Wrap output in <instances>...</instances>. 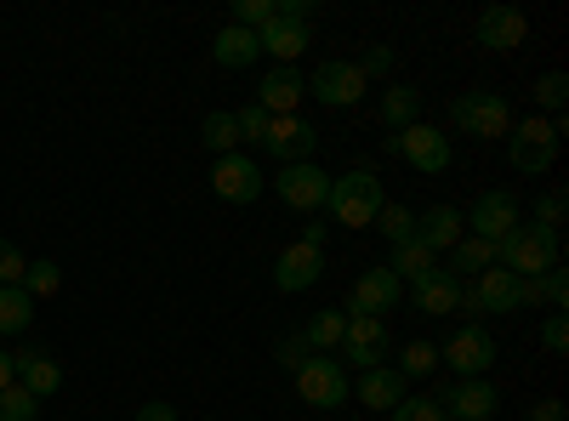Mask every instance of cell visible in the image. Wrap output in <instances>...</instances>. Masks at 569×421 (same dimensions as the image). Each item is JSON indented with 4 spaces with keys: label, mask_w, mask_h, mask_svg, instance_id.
<instances>
[{
    "label": "cell",
    "mask_w": 569,
    "mask_h": 421,
    "mask_svg": "<svg viewBox=\"0 0 569 421\" xmlns=\"http://www.w3.org/2000/svg\"><path fill=\"white\" fill-rule=\"evenodd\" d=\"M388 206L382 194V177L376 171H342V177H330V194H325V211L337 217V228H370L376 211Z\"/></svg>",
    "instance_id": "obj_1"
},
{
    "label": "cell",
    "mask_w": 569,
    "mask_h": 421,
    "mask_svg": "<svg viewBox=\"0 0 569 421\" xmlns=\"http://www.w3.org/2000/svg\"><path fill=\"white\" fill-rule=\"evenodd\" d=\"M319 273H325V251H313V245H284L279 251V262H273V285L284 291V297H297V291H308V285H319Z\"/></svg>",
    "instance_id": "obj_16"
},
{
    "label": "cell",
    "mask_w": 569,
    "mask_h": 421,
    "mask_svg": "<svg viewBox=\"0 0 569 421\" xmlns=\"http://www.w3.org/2000/svg\"><path fill=\"white\" fill-rule=\"evenodd\" d=\"M34 404H40V399H34V393H23V388L12 382L7 393H0V421H34V415H40Z\"/></svg>",
    "instance_id": "obj_39"
},
{
    "label": "cell",
    "mask_w": 569,
    "mask_h": 421,
    "mask_svg": "<svg viewBox=\"0 0 569 421\" xmlns=\"http://www.w3.org/2000/svg\"><path fill=\"white\" fill-rule=\"evenodd\" d=\"M29 319H34V297L23 285H0V331L18 337V331H29Z\"/></svg>",
    "instance_id": "obj_31"
},
{
    "label": "cell",
    "mask_w": 569,
    "mask_h": 421,
    "mask_svg": "<svg viewBox=\"0 0 569 421\" xmlns=\"http://www.w3.org/2000/svg\"><path fill=\"white\" fill-rule=\"evenodd\" d=\"M376 114H382L388 131H410V126H421V91L393 80V86L382 91V109H376Z\"/></svg>",
    "instance_id": "obj_27"
},
{
    "label": "cell",
    "mask_w": 569,
    "mask_h": 421,
    "mask_svg": "<svg viewBox=\"0 0 569 421\" xmlns=\"http://www.w3.org/2000/svg\"><path fill=\"white\" fill-rule=\"evenodd\" d=\"M472 34H479V46H490V52H512V46H525L530 18L518 7H490L479 23H472Z\"/></svg>",
    "instance_id": "obj_19"
},
{
    "label": "cell",
    "mask_w": 569,
    "mask_h": 421,
    "mask_svg": "<svg viewBox=\"0 0 569 421\" xmlns=\"http://www.w3.org/2000/svg\"><path fill=\"white\" fill-rule=\"evenodd\" d=\"M439 410H450L456 421H490V415L501 410V393H496L490 377H467V382H456L450 393H439Z\"/></svg>",
    "instance_id": "obj_14"
},
{
    "label": "cell",
    "mask_w": 569,
    "mask_h": 421,
    "mask_svg": "<svg viewBox=\"0 0 569 421\" xmlns=\"http://www.w3.org/2000/svg\"><path fill=\"white\" fill-rule=\"evenodd\" d=\"M450 126L490 143V137L512 131V109H507L501 91H456V98H450Z\"/></svg>",
    "instance_id": "obj_4"
},
{
    "label": "cell",
    "mask_w": 569,
    "mask_h": 421,
    "mask_svg": "<svg viewBox=\"0 0 569 421\" xmlns=\"http://www.w3.org/2000/svg\"><path fill=\"white\" fill-rule=\"evenodd\" d=\"M233 23L251 29V34H262V29L273 23V0H233Z\"/></svg>",
    "instance_id": "obj_38"
},
{
    "label": "cell",
    "mask_w": 569,
    "mask_h": 421,
    "mask_svg": "<svg viewBox=\"0 0 569 421\" xmlns=\"http://www.w3.org/2000/svg\"><path fill=\"white\" fill-rule=\"evenodd\" d=\"M262 166L251 160V154H222V160H211V194L217 200H228V206H251V200H262Z\"/></svg>",
    "instance_id": "obj_10"
},
{
    "label": "cell",
    "mask_w": 569,
    "mask_h": 421,
    "mask_svg": "<svg viewBox=\"0 0 569 421\" xmlns=\"http://www.w3.org/2000/svg\"><path fill=\"white\" fill-rule=\"evenodd\" d=\"M410 302H416L427 319H445V313H456V302H461V279H450L445 268H433L421 285H410Z\"/></svg>",
    "instance_id": "obj_22"
},
{
    "label": "cell",
    "mask_w": 569,
    "mask_h": 421,
    "mask_svg": "<svg viewBox=\"0 0 569 421\" xmlns=\"http://www.w3.org/2000/svg\"><path fill=\"white\" fill-rule=\"evenodd\" d=\"M342 331H348V313L342 308H319L302 324V342H308V353H330V348H342Z\"/></svg>",
    "instance_id": "obj_29"
},
{
    "label": "cell",
    "mask_w": 569,
    "mask_h": 421,
    "mask_svg": "<svg viewBox=\"0 0 569 421\" xmlns=\"http://www.w3.org/2000/svg\"><path fill=\"white\" fill-rule=\"evenodd\" d=\"M12 382H18V359H12L7 348H0V393H7Z\"/></svg>",
    "instance_id": "obj_49"
},
{
    "label": "cell",
    "mask_w": 569,
    "mask_h": 421,
    "mask_svg": "<svg viewBox=\"0 0 569 421\" xmlns=\"http://www.w3.org/2000/svg\"><path fill=\"white\" fill-rule=\"evenodd\" d=\"M445 421H456V415H445Z\"/></svg>",
    "instance_id": "obj_51"
},
{
    "label": "cell",
    "mask_w": 569,
    "mask_h": 421,
    "mask_svg": "<svg viewBox=\"0 0 569 421\" xmlns=\"http://www.w3.org/2000/svg\"><path fill=\"white\" fill-rule=\"evenodd\" d=\"M302 98H308V80L297 74V69H268L262 74V91H257V103L273 114V120H284V114H302Z\"/></svg>",
    "instance_id": "obj_18"
},
{
    "label": "cell",
    "mask_w": 569,
    "mask_h": 421,
    "mask_svg": "<svg viewBox=\"0 0 569 421\" xmlns=\"http://www.w3.org/2000/svg\"><path fill=\"white\" fill-rule=\"evenodd\" d=\"M439 268L467 285V279H479L485 268H496V245H490V240H472V233H461V240L445 251V262H439Z\"/></svg>",
    "instance_id": "obj_23"
},
{
    "label": "cell",
    "mask_w": 569,
    "mask_h": 421,
    "mask_svg": "<svg viewBox=\"0 0 569 421\" xmlns=\"http://www.w3.org/2000/svg\"><path fill=\"white\" fill-rule=\"evenodd\" d=\"M23 251L12 245V240H0V285H23Z\"/></svg>",
    "instance_id": "obj_43"
},
{
    "label": "cell",
    "mask_w": 569,
    "mask_h": 421,
    "mask_svg": "<svg viewBox=\"0 0 569 421\" xmlns=\"http://www.w3.org/2000/svg\"><path fill=\"white\" fill-rule=\"evenodd\" d=\"M467 285H472V297H479L485 319H490V313H518V308H525V279L507 273L501 262H496V268H485L479 279H467Z\"/></svg>",
    "instance_id": "obj_15"
},
{
    "label": "cell",
    "mask_w": 569,
    "mask_h": 421,
    "mask_svg": "<svg viewBox=\"0 0 569 421\" xmlns=\"http://www.w3.org/2000/svg\"><path fill=\"white\" fill-rule=\"evenodd\" d=\"M12 359H18V388H23V393H34V399H52V393L63 388V364H58L52 353L29 348V353H12Z\"/></svg>",
    "instance_id": "obj_21"
},
{
    "label": "cell",
    "mask_w": 569,
    "mask_h": 421,
    "mask_svg": "<svg viewBox=\"0 0 569 421\" xmlns=\"http://www.w3.org/2000/svg\"><path fill=\"white\" fill-rule=\"evenodd\" d=\"M563 103H569V74H563V69L541 74V80H536V109H547L552 120H563Z\"/></svg>",
    "instance_id": "obj_35"
},
{
    "label": "cell",
    "mask_w": 569,
    "mask_h": 421,
    "mask_svg": "<svg viewBox=\"0 0 569 421\" xmlns=\"http://www.w3.org/2000/svg\"><path fill=\"white\" fill-rule=\"evenodd\" d=\"M233 126H240V143H257V149H262V137H268L273 114H268L262 103H246V109H233Z\"/></svg>",
    "instance_id": "obj_37"
},
{
    "label": "cell",
    "mask_w": 569,
    "mask_h": 421,
    "mask_svg": "<svg viewBox=\"0 0 569 421\" xmlns=\"http://www.w3.org/2000/svg\"><path fill=\"white\" fill-rule=\"evenodd\" d=\"M393 160H405L421 177H439V171H450L456 149L439 126H410V131H393Z\"/></svg>",
    "instance_id": "obj_7"
},
{
    "label": "cell",
    "mask_w": 569,
    "mask_h": 421,
    "mask_svg": "<svg viewBox=\"0 0 569 421\" xmlns=\"http://www.w3.org/2000/svg\"><path fill=\"white\" fill-rule=\"evenodd\" d=\"M558 143H563V120H541V114L512 120V131H507V160H512V171L541 177V171H552Z\"/></svg>",
    "instance_id": "obj_2"
},
{
    "label": "cell",
    "mask_w": 569,
    "mask_h": 421,
    "mask_svg": "<svg viewBox=\"0 0 569 421\" xmlns=\"http://www.w3.org/2000/svg\"><path fill=\"white\" fill-rule=\"evenodd\" d=\"M325 233H330V228L308 217V233H302V245H313V251H325Z\"/></svg>",
    "instance_id": "obj_50"
},
{
    "label": "cell",
    "mask_w": 569,
    "mask_h": 421,
    "mask_svg": "<svg viewBox=\"0 0 569 421\" xmlns=\"http://www.w3.org/2000/svg\"><path fill=\"white\" fill-rule=\"evenodd\" d=\"M541 348H547V353H563V348H569V324H563V313H552V319L541 324Z\"/></svg>",
    "instance_id": "obj_45"
},
{
    "label": "cell",
    "mask_w": 569,
    "mask_h": 421,
    "mask_svg": "<svg viewBox=\"0 0 569 421\" xmlns=\"http://www.w3.org/2000/svg\"><path fill=\"white\" fill-rule=\"evenodd\" d=\"M388 415H393V421H445V410H439L433 393H405Z\"/></svg>",
    "instance_id": "obj_36"
},
{
    "label": "cell",
    "mask_w": 569,
    "mask_h": 421,
    "mask_svg": "<svg viewBox=\"0 0 569 421\" xmlns=\"http://www.w3.org/2000/svg\"><path fill=\"white\" fill-rule=\"evenodd\" d=\"M23 291H29V297H58V291H63V268H58L52 257H34V262L23 268Z\"/></svg>",
    "instance_id": "obj_33"
},
{
    "label": "cell",
    "mask_w": 569,
    "mask_h": 421,
    "mask_svg": "<svg viewBox=\"0 0 569 421\" xmlns=\"http://www.w3.org/2000/svg\"><path fill=\"white\" fill-rule=\"evenodd\" d=\"M273 194L291 206V211H325V194H330V171H319L313 160H302V166H279L273 171Z\"/></svg>",
    "instance_id": "obj_11"
},
{
    "label": "cell",
    "mask_w": 569,
    "mask_h": 421,
    "mask_svg": "<svg viewBox=\"0 0 569 421\" xmlns=\"http://www.w3.org/2000/svg\"><path fill=\"white\" fill-rule=\"evenodd\" d=\"M530 421H569V410H563V399H536Z\"/></svg>",
    "instance_id": "obj_47"
},
{
    "label": "cell",
    "mask_w": 569,
    "mask_h": 421,
    "mask_svg": "<svg viewBox=\"0 0 569 421\" xmlns=\"http://www.w3.org/2000/svg\"><path fill=\"white\" fill-rule=\"evenodd\" d=\"M365 86H370V80L359 74L353 58H325V63L308 74V98L325 103V109H359Z\"/></svg>",
    "instance_id": "obj_6"
},
{
    "label": "cell",
    "mask_w": 569,
    "mask_h": 421,
    "mask_svg": "<svg viewBox=\"0 0 569 421\" xmlns=\"http://www.w3.org/2000/svg\"><path fill=\"white\" fill-rule=\"evenodd\" d=\"M558 233L552 228H536V222H518L507 240H496V262L507 268V273H518V279H536V273H547V268H558Z\"/></svg>",
    "instance_id": "obj_3"
},
{
    "label": "cell",
    "mask_w": 569,
    "mask_h": 421,
    "mask_svg": "<svg viewBox=\"0 0 569 421\" xmlns=\"http://www.w3.org/2000/svg\"><path fill=\"white\" fill-rule=\"evenodd\" d=\"M313 149H319V131H313V120H302V114L273 120L268 137H262V154L279 160V166H302V160H313Z\"/></svg>",
    "instance_id": "obj_13"
},
{
    "label": "cell",
    "mask_w": 569,
    "mask_h": 421,
    "mask_svg": "<svg viewBox=\"0 0 569 421\" xmlns=\"http://www.w3.org/2000/svg\"><path fill=\"white\" fill-rule=\"evenodd\" d=\"M541 302H547L552 313H563V302H569V273H563V268H547V273H541Z\"/></svg>",
    "instance_id": "obj_41"
},
{
    "label": "cell",
    "mask_w": 569,
    "mask_h": 421,
    "mask_svg": "<svg viewBox=\"0 0 569 421\" xmlns=\"http://www.w3.org/2000/svg\"><path fill=\"white\" fill-rule=\"evenodd\" d=\"M467 217V233H472V240H507V233L518 228V222H525V206H518L507 189H485L479 200H472V211H461Z\"/></svg>",
    "instance_id": "obj_9"
},
{
    "label": "cell",
    "mask_w": 569,
    "mask_h": 421,
    "mask_svg": "<svg viewBox=\"0 0 569 421\" xmlns=\"http://www.w3.org/2000/svg\"><path fill=\"white\" fill-rule=\"evenodd\" d=\"M200 143L222 160V154H240V126H233V109H217V114H206V126H200Z\"/></svg>",
    "instance_id": "obj_30"
},
{
    "label": "cell",
    "mask_w": 569,
    "mask_h": 421,
    "mask_svg": "<svg viewBox=\"0 0 569 421\" xmlns=\"http://www.w3.org/2000/svg\"><path fill=\"white\" fill-rule=\"evenodd\" d=\"M563 211H569L563 189H547V194L536 200V217H530V222H536V228H552V233H558V228H563Z\"/></svg>",
    "instance_id": "obj_40"
},
{
    "label": "cell",
    "mask_w": 569,
    "mask_h": 421,
    "mask_svg": "<svg viewBox=\"0 0 569 421\" xmlns=\"http://www.w3.org/2000/svg\"><path fill=\"white\" fill-rule=\"evenodd\" d=\"M399 297H405L399 273L365 268V273L353 279V291H348V319H388V313L399 308Z\"/></svg>",
    "instance_id": "obj_12"
},
{
    "label": "cell",
    "mask_w": 569,
    "mask_h": 421,
    "mask_svg": "<svg viewBox=\"0 0 569 421\" xmlns=\"http://www.w3.org/2000/svg\"><path fill=\"white\" fill-rule=\"evenodd\" d=\"M211 58H217V69H251V63L262 58V40H257L251 29H240V23H228V29H217V40H211Z\"/></svg>",
    "instance_id": "obj_24"
},
{
    "label": "cell",
    "mask_w": 569,
    "mask_h": 421,
    "mask_svg": "<svg viewBox=\"0 0 569 421\" xmlns=\"http://www.w3.org/2000/svg\"><path fill=\"white\" fill-rule=\"evenodd\" d=\"M273 18H279V23H302V29H308V23H313V0H273Z\"/></svg>",
    "instance_id": "obj_44"
},
{
    "label": "cell",
    "mask_w": 569,
    "mask_h": 421,
    "mask_svg": "<svg viewBox=\"0 0 569 421\" xmlns=\"http://www.w3.org/2000/svg\"><path fill=\"white\" fill-rule=\"evenodd\" d=\"M279 364H291V370H302V364H308V342H302V331L279 342Z\"/></svg>",
    "instance_id": "obj_46"
},
{
    "label": "cell",
    "mask_w": 569,
    "mask_h": 421,
    "mask_svg": "<svg viewBox=\"0 0 569 421\" xmlns=\"http://www.w3.org/2000/svg\"><path fill=\"white\" fill-rule=\"evenodd\" d=\"M376 228H382L388 245H405V240H416V211L410 206H382L376 211Z\"/></svg>",
    "instance_id": "obj_34"
},
{
    "label": "cell",
    "mask_w": 569,
    "mask_h": 421,
    "mask_svg": "<svg viewBox=\"0 0 569 421\" xmlns=\"http://www.w3.org/2000/svg\"><path fill=\"white\" fill-rule=\"evenodd\" d=\"M439 364L456 370V382H467V377H490V364H496V337L485 331V324H461V331L439 348Z\"/></svg>",
    "instance_id": "obj_8"
},
{
    "label": "cell",
    "mask_w": 569,
    "mask_h": 421,
    "mask_svg": "<svg viewBox=\"0 0 569 421\" xmlns=\"http://www.w3.org/2000/svg\"><path fill=\"white\" fill-rule=\"evenodd\" d=\"M291 377H297V393H302L313 410H342L348 393H353L342 359H330V353H308V364L291 370Z\"/></svg>",
    "instance_id": "obj_5"
},
{
    "label": "cell",
    "mask_w": 569,
    "mask_h": 421,
    "mask_svg": "<svg viewBox=\"0 0 569 421\" xmlns=\"http://www.w3.org/2000/svg\"><path fill=\"white\" fill-rule=\"evenodd\" d=\"M382 268H388V273H399V285H421V279L439 268V257L427 251L421 240H405V245H393V257H388Z\"/></svg>",
    "instance_id": "obj_28"
},
{
    "label": "cell",
    "mask_w": 569,
    "mask_h": 421,
    "mask_svg": "<svg viewBox=\"0 0 569 421\" xmlns=\"http://www.w3.org/2000/svg\"><path fill=\"white\" fill-rule=\"evenodd\" d=\"M137 421H182V415H177V410H171L166 399H149V404L137 410Z\"/></svg>",
    "instance_id": "obj_48"
},
{
    "label": "cell",
    "mask_w": 569,
    "mask_h": 421,
    "mask_svg": "<svg viewBox=\"0 0 569 421\" xmlns=\"http://www.w3.org/2000/svg\"><path fill=\"white\" fill-rule=\"evenodd\" d=\"M359 74L365 80H388L393 74V46H370V52L359 58Z\"/></svg>",
    "instance_id": "obj_42"
},
{
    "label": "cell",
    "mask_w": 569,
    "mask_h": 421,
    "mask_svg": "<svg viewBox=\"0 0 569 421\" xmlns=\"http://www.w3.org/2000/svg\"><path fill=\"white\" fill-rule=\"evenodd\" d=\"M257 40H262V52H268L279 69H297V58L308 52V29H302V23H279V18H273Z\"/></svg>",
    "instance_id": "obj_26"
},
{
    "label": "cell",
    "mask_w": 569,
    "mask_h": 421,
    "mask_svg": "<svg viewBox=\"0 0 569 421\" xmlns=\"http://www.w3.org/2000/svg\"><path fill=\"white\" fill-rule=\"evenodd\" d=\"M342 353H348V364H359V370L388 364V319H348Z\"/></svg>",
    "instance_id": "obj_17"
},
{
    "label": "cell",
    "mask_w": 569,
    "mask_h": 421,
    "mask_svg": "<svg viewBox=\"0 0 569 421\" xmlns=\"http://www.w3.org/2000/svg\"><path fill=\"white\" fill-rule=\"evenodd\" d=\"M399 377L410 382V377H433V370H439V342H427V337H416V342H405L399 348Z\"/></svg>",
    "instance_id": "obj_32"
},
{
    "label": "cell",
    "mask_w": 569,
    "mask_h": 421,
    "mask_svg": "<svg viewBox=\"0 0 569 421\" xmlns=\"http://www.w3.org/2000/svg\"><path fill=\"white\" fill-rule=\"evenodd\" d=\"M353 393H359L365 410H393L405 399V377H399L393 364H376V370H365V377L353 382Z\"/></svg>",
    "instance_id": "obj_25"
},
{
    "label": "cell",
    "mask_w": 569,
    "mask_h": 421,
    "mask_svg": "<svg viewBox=\"0 0 569 421\" xmlns=\"http://www.w3.org/2000/svg\"><path fill=\"white\" fill-rule=\"evenodd\" d=\"M461 233H467V217H461L456 206H427V211H416V240L433 251V257H445Z\"/></svg>",
    "instance_id": "obj_20"
}]
</instances>
